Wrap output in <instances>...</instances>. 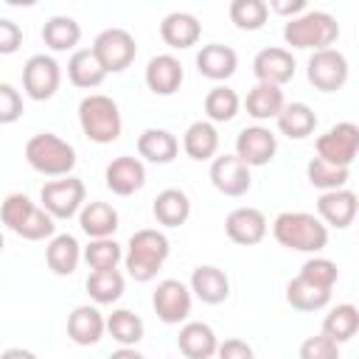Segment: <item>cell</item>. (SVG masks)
<instances>
[{
	"label": "cell",
	"instance_id": "obj_1",
	"mask_svg": "<svg viewBox=\"0 0 359 359\" xmlns=\"http://www.w3.org/2000/svg\"><path fill=\"white\" fill-rule=\"evenodd\" d=\"M272 236L280 247L294 252H311L317 255L328 244V227L320 216L306 210H283L272 222Z\"/></svg>",
	"mask_w": 359,
	"mask_h": 359
},
{
	"label": "cell",
	"instance_id": "obj_2",
	"mask_svg": "<svg viewBox=\"0 0 359 359\" xmlns=\"http://www.w3.org/2000/svg\"><path fill=\"white\" fill-rule=\"evenodd\" d=\"M171 252V244L165 238L163 230L157 227H140L129 236L126 244V255H123V266L129 272V278H135L137 283H149L157 278L160 266L165 264Z\"/></svg>",
	"mask_w": 359,
	"mask_h": 359
},
{
	"label": "cell",
	"instance_id": "obj_3",
	"mask_svg": "<svg viewBox=\"0 0 359 359\" xmlns=\"http://www.w3.org/2000/svg\"><path fill=\"white\" fill-rule=\"evenodd\" d=\"M283 39L286 45L297 48V50H325L339 39V22L334 14L328 11H306L294 20H286L283 25Z\"/></svg>",
	"mask_w": 359,
	"mask_h": 359
},
{
	"label": "cell",
	"instance_id": "obj_4",
	"mask_svg": "<svg viewBox=\"0 0 359 359\" xmlns=\"http://www.w3.org/2000/svg\"><path fill=\"white\" fill-rule=\"evenodd\" d=\"M79 126L84 132L87 140L98 143V146H107V143H115L121 137V109L118 104L104 95V93H90L81 98L79 104Z\"/></svg>",
	"mask_w": 359,
	"mask_h": 359
},
{
	"label": "cell",
	"instance_id": "obj_5",
	"mask_svg": "<svg viewBox=\"0 0 359 359\" xmlns=\"http://www.w3.org/2000/svg\"><path fill=\"white\" fill-rule=\"evenodd\" d=\"M25 160L34 171L62 180L76 168V149L53 132H36L25 143Z\"/></svg>",
	"mask_w": 359,
	"mask_h": 359
},
{
	"label": "cell",
	"instance_id": "obj_6",
	"mask_svg": "<svg viewBox=\"0 0 359 359\" xmlns=\"http://www.w3.org/2000/svg\"><path fill=\"white\" fill-rule=\"evenodd\" d=\"M87 188L79 177H62V180H50L42 185L39 191V205L53 216V219H73L81 213V208L87 205Z\"/></svg>",
	"mask_w": 359,
	"mask_h": 359
},
{
	"label": "cell",
	"instance_id": "obj_7",
	"mask_svg": "<svg viewBox=\"0 0 359 359\" xmlns=\"http://www.w3.org/2000/svg\"><path fill=\"white\" fill-rule=\"evenodd\" d=\"M314 149H317V157H323L325 163L348 168L359 154V126L353 121H339L317 137Z\"/></svg>",
	"mask_w": 359,
	"mask_h": 359
},
{
	"label": "cell",
	"instance_id": "obj_8",
	"mask_svg": "<svg viewBox=\"0 0 359 359\" xmlns=\"http://www.w3.org/2000/svg\"><path fill=\"white\" fill-rule=\"evenodd\" d=\"M93 50H95V56L101 59V65H104V70L107 73H123L132 62H135V56H137V42H135V36L126 31V28H104L95 39H93V45H90Z\"/></svg>",
	"mask_w": 359,
	"mask_h": 359
},
{
	"label": "cell",
	"instance_id": "obj_9",
	"mask_svg": "<svg viewBox=\"0 0 359 359\" xmlns=\"http://www.w3.org/2000/svg\"><path fill=\"white\" fill-rule=\"evenodd\" d=\"M348 59L342 50L337 48H325V50H314L309 56V65H306V76H309V84L320 93H337L345 87L348 81Z\"/></svg>",
	"mask_w": 359,
	"mask_h": 359
},
{
	"label": "cell",
	"instance_id": "obj_10",
	"mask_svg": "<svg viewBox=\"0 0 359 359\" xmlns=\"http://www.w3.org/2000/svg\"><path fill=\"white\" fill-rule=\"evenodd\" d=\"M191 306H194V292H191V286H185L177 278L160 280L154 294H151V309H154L157 320L165 323V325L185 323L188 314H191Z\"/></svg>",
	"mask_w": 359,
	"mask_h": 359
},
{
	"label": "cell",
	"instance_id": "obj_11",
	"mask_svg": "<svg viewBox=\"0 0 359 359\" xmlns=\"http://www.w3.org/2000/svg\"><path fill=\"white\" fill-rule=\"evenodd\" d=\"M62 84V67L50 53H34L22 65V90L34 101H48Z\"/></svg>",
	"mask_w": 359,
	"mask_h": 359
},
{
	"label": "cell",
	"instance_id": "obj_12",
	"mask_svg": "<svg viewBox=\"0 0 359 359\" xmlns=\"http://www.w3.org/2000/svg\"><path fill=\"white\" fill-rule=\"evenodd\" d=\"M210 182L224 196H244L252 188V171L241 157L219 154L210 160Z\"/></svg>",
	"mask_w": 359,
	"mask_h": 359
},
{
	"label": "cell",
	"instance_id": "obj_13",
	"mask_svg": "<svg viewBox=\"0 0 359 359\" xmlns=\"http://www.w3.org/2000/svg\"><path fill=\"white\" fill-rule=\"evenodd\" d=\"M275 151H278V137L269 126L255 123V126H244L236 135V157H241L250 168L272 163Z\"/></svg>",
	"mask_w": 359,
	"mask_h": 359
},
{
	"label": "cell",
	"instance_id": "obj_14",
	"mask_svg": "<svg viewBox=\"0 0 359 359\" xmlns=\"http://www.w3.org/2000/svg\"><path fill=\"white\" fill-rule=\"evenodd\" d=\"M317 216L323 219L325 227L345 230V227L353 224L356 216H359V196H356L351 188L325 191V194L317 196Z\"/></svg>",
	"mask_w": 359,
	"mask_h": 359
},
{
	"label": "cell",
	"instance_id": "obj_15",
	"mask_svg": "<svg viewBox=\"0 0 359 359\" xmlns=\"http://www.w3.org/2000/svg\"><path fill=\"white\" fill-rule=\"evenodd\" d=\"M294 56L289 48H261L252 59V73L261 84H275V87H283L286 81L294 79Z\"/></svg>",
	"mask_w": 359,
	"mask_h": 359
},
{
	"label": "cell",
	"instance_id": "obj_16",
	"mask_svg": "<svg viewBox=\"0 0 359 359\" xmlns=\"http://www.w3.org/2000/svg\"><path fill=\"white\" fill-rule=\"evenodd\" d=\"M104 182L115 196H132L146 185V165L140 157L121 154L107 165Z\"/></svg>",
	"mask_w": 359,
	"mask_h": 359
},
{
	"label": "cell",
	"instance_id": "obj_17",
	"mask_svg": "<svg viewBox=\"0 0 359 359\" xmlns=\"http://www.w3.org/2000/svg\"><path fill=\"white\" fill-rule=\"evenodd\" d=\"M224 233L233 244H241V247L261 244L264 236H266V216L258 208H250V205L236 208L224 219Z\"/></svg>",
	"mask_w": 359,
	"mask_h": 359
},
{
	"label": "cell",
	"instance_id": "obj_18",
	"mask_svg": "<svg viewBox=\"0 0 359 359\" xmlns=\"http://www.w3.org/2000/svg\"><path fill=\"white\" fill-rule=\"evenodd\" d=\"M143 79H146V87L154 95H174L182 87L185 70H182V62L174 53H157V56L149 59Z\"/></svg>",
	"mask_w": 359,
	"mask_h": 359
},
{
	"label": "cell",
	"instance_id": "obj_19",
	"mask_svg": "<svg viewBox=\"0 0 359 359\" xmlns=\"http://www.w3.org/2000/svg\"><path fill=\"white\" fill-rule=\"evenodd\" d=\"M107 334V317L98 311V306H76L70 314H67V337L76 342V345H98L101 337Z\"/></svg>",
	"mask_w": 359,
	"mask_h": 359
},
{
	"label": "cell",
	"instance_id": "obj_20",
	"mask_svg": "<svg viewBox=\"0 0 359 359\" xmlns=\"http://www.w3.org/2000/svg\"><path fill=\"white\" fill-rule=\"evenodd\" d=\"M191 292L196 300H202L205 306H219L230 297V278L224 275V269L213 266V264H202L191 272Z\"/></svg>",
	"mask_w": 359,
	"mask_h": 359
},
{
	"label": "cell",
	"instance_id": "obj_21",
	"mask_svg": "<svg viewBox=\"0 0 359 359\" xmlns=\"http://www.w3.org/2000/svg\"><path fill=\"white\" fill-rule=\"evenodd\" d=\"M160 36L174 50L194 48L199 42V36H202V22L191 11H171L160 22Z\"/></svg>",
	"mask_w": 359,
	"mask_h": 359
},
{
	"label": "cell",
	"instance_id": "obj_22",
	"mask_svg": "<svg viewBox=\"0 0 359 359\" xmlns=\"http://www.w3.org/2000/svg\"><path fill=\"white\" fill-rule=\"evenodd\" d=\"M236 67H238V56L230 45L210 42L196 50V70L210 81H227L236 73Z\"/></svg>",
	"mask_w": 359,
	"mask_h": 359
},
{
	"label": "cell",
	"instance_id": "obj_23",
	"mask_svg": "<svg viewBox=\"0 0 359 359\" xmlns=\"http://www.w3.org/2000/svg\"><path fill=\"white\" fill-rule=\"evenodd\" d=\"M177 345H180V353L185 359H210L219 351V337L208 323L191 320V323H182Z\"/></svg>",
	"mask_w": 359,
	"mask_h": 359
},
{
	"label": "cell",
	"instance_id": "obj_24",
	"mask_svg": "<svg viewBox=\"0 0 359 359\" xmlns=\"http://www.w3.org/2000/svg\"><path fill=\"white\" fill-rule=\"evenodd\" d=\"M67 79L79 90H93L107 79V70L93 48H79L67 59Z\"/></svg>",
	"mask_w": 359,
	"mask_h": 359
},
{
	"label": "cell",
	"instance_id": "obj_25",
	"mask_svg": "<svg viewBox=\"0 0 359 359\" xmlns=\"http://www.w3.org/2000/svg\"><path fill=\"white\" fill-rule=\"evenodd\" d=\"M81 258H84V250L79 247L76 236H70V233H56L48 241V247H45V261H48L50 272L53 275H62V278L65 275H73Z\"/></svg>",
	"mask_w": 359,
	"mask_h": 359
},
{
	"label": "cell",
	"instance_id": "obj_26",
	"mask_svg": "<svg viewBox=\"0 0 359 359\" xmlns=\"http://www.w3.org/2000/svg\"><path fill=\"white\" fill-rule=\"evenodd\" d=\"M182 149L191 160L205 163L213 160L219 151V129L210 121H194L182 135Z\"/></svg>",
	"mask_w": 359,
	"mask_h": 359
},
{
	"label": "cell",
	"instance_id": "obj_27",
	"mask_svg": "<svg viewBox=\"0 0 359 359\" xmlns=\"http://www.w3.org/2000/svg\"><path fill=\"white\" fill-rule=\"evenodd\" d=\"M151 213H154L157 224H163V227H180L191 216V199L180 188H165V191H160L154 196Z\"/></svg>",
	"mask_w": 359,
	"mask_h": 359
},
{
	"label": "cell",
	"instance_id": "obj_28",
	"mask_svg": "<svg viewBox=\"0 0 359 359\" xmlns=\"http://www.w3.org/2000/svg\"><path fill=\"white\" fill-rule=\"evenodd\" d=\"M79 227L90 236V238H112L118 230V210L109 202L93 199L81 208L79 213Z\"/></svg>",
	"mask_w": 359,
	"mask_h": 359
},
{
	"label": "cell",
	"instance_id": "obj_29",
	"mask_svg": "<svg viewBox=\"0 0 359 359\" xmlns=\"http://www.w3.org/2000/svg\"><path fill=\"white\" fill-rule=\"evenodd\" d=\"M180 151V140L168 132V129H143L137 135V154L149 163H157V165H165L177 157Z\"/></svg>",
	"mask_w": 359,
	"mask_h": 359
},
{
	"label": "cell",
	"instance_id": "obj_30",
	"mask_svg": "<svg viewBox=\"0 0 359 359\" xmlns=\"http://www.w3.org/2000/svg\"><path fill=\"white\" fill-rule=\"evenodd\" d=\"M244 107H247V115L255 118V121H278V115L283 112L286 107V98H283V90L275 87V84H255L247 98H244Z\"/></svg>",
	"mask_w": 359,
	"mask_h": 359
},
{
	"label": "cell",
	"instance_id": "obj_31",
	"mask_svg": "<svg viewBox=\"0 0 359 359\" xmlns=\"http://www.w3.org/2000/svg\"><path fill=\"white\" fill-rule=\"evenodd\" d=\"M79 39H81V25H79L73 17H67V14H53V17H48L45 25H42V42H45L50 50H56V53L73 50V48L79 45ZM76 50H79V48H76Z\"/></svg>",
	"mask_w": 359,
	"mask_h": 359
},
{
	"label": "cell",
	"instance_id": "obj_32",
	"mask_svg": "<svg viewBox=\"0 0 359 359\" xmlns=\"http://www.w3.org/2000/svg\"><path fill=\"white\" fill-rule=\"evenodd\" d=\"M328 300H331V289H323L300 275L286 283V303L297 311H320L328 306Z\"/></svg>",
	"mask_w": 359,
	"mask_h": 359
},
{
	"label": "cell",
	"instance_id": "obj_33",
	"mask_svg": "<svg viewBox=\"0 0 359 359\" xmlns=\"http://www.w3.org/2000/svg\"><path fill=\"white\" fill-rule=\"evenodd\" d=\"M278 129H280V135H286L292 140H303L317 129V115H314V109L309 104L292 101L278 115Z\"/></svg>",
	"mask_w": 359,
	"mask_h": 359
},
{
	"label": "cell",
	"instance_id": "obj_34",
	"mask_svg": "<svg viewBox=\"0 0 359 359\" xmlns=\"http://www.w3.org/2000/svg\"><path fill=\"white\" fill-rule=\"evenodd\" d=\"M87 286V294L93 297L95 306H109V303H118L121 294H123V275L118 269H93L84 280Z\"/></svg>",
	"mask_w": 359,
	"mask_h": 359
},
{
	"label": "cell",
	"instance_id": "obj_35",
	"mask_svg": "<svg viewBox=\"0 0 359 359\" xmlns=\"http://www.w3.org/2000/svg\"><path fill=\"white\" fill-rule=\"evenodd\" d=\"M323 334H328L334 342H348L359 334V309L353 303H337L323 317Z\"/></svg>",
	"mask_w": 359,
	"mask_h": 359
},
{
	"label": "cell",
	"instance_id": "obj_36",
	"mask_svg": "<svg viewBox=\"0 0 359 359\" xmlns=\"http://www.w3.org/2000/svg\"><path fill=\"white\" fill-rule=\"evenodd\" d=\"M238 109H241V98H238V93L233 87L216 84V87L208 90V95H205V115H208L210 123H227V121H233L238 115Z\"/></svg>",
	"mask_w": 359,
	"mask_h": 359
},
{
	"label": "cell",
	"instance_id": "obj_37",
	"mask_svg": "<svg viewBox=\"0 0 359 359\" xmlns=\"http://www.w3.org/2000/svg\"><path fill=\"white\" fill-rule=\"evenodd\" d=\"M107 334L121 348H135L143 339V320H140V314H135L129 309H115L107 317Z\"/></svg>",
	"mask_w": 359,
	"mask_h": 359
},
{
	"label": "cell",
	"instance_id": "obj_38",
	"mask_svg": "<svg viewBox=\"0 0 359 359\" xmlns=\"http://www.w3.org/2000/svg\"><path fill=\"white\" fill-rule=\"evenodd\" d=\"M123 247L115 238H90V244L84 247V261L93 269H118V264L123 261Z\"/></svg>",
	"mask_w": 359,
	"mask_h": 359
},
{
	"label": "cell",
	"instance_id": "obj_39",
	"mask_svg": "<svg viewBox=\"0 0 359 359\" xmlns=\"http://www.w3.org/2000/svg\"><path fill=\"white\" fill-rule=\"evenodd\" d=\"M306 177H309V182H311L314 188H320V194L337 191V188H345V185H348V168L331 165V163H325L323 157H311V160H309Z\"/></svg>",
	"mask_w": 359,
	"mask_h": 359
},
{
	"label": "cell",
	"instance_id": "obj_40",
	"mask_svg": "<svg viewBox=\"0 0 359 359\" xmlns=\"http://www.w3.org/2000/svg\"><path fill=\"white\" fill-rule=\"evenodd\" d=\"M266 17H269V3L266 0H233L230 3V20L241 31L264 28Z\"/></svg>",
	"mask_w": 359,
	"mask_h": 359
},
{
	"label": "cell",
	"instance_id": "obj_41",
	"mask_svg": "<svg viewBox=\"0 0 359 359\" xmlns=\"http://www.w3.org/2000/svg\"><path fill=\"white\" fill-rule=\"evenodd\" d=\"M56 219L42 208V205H34V210L25 216V222L14 230V236L25 238V241H45V238H53L56 236Z\"/></svg>",
	"mask_w": 359,
	"mask_h": 359
},
{
	"label": "cell",
	"instance_id": "obj_42",
	"mask_svg": "<svg viewBox=\"0 0 359 359\" xmlns=\"http://www.w3.org/2000/svg\"><path fill=\"white\" fill-rule=\"evenodd\" d=\"M297 275L306 278V280H311V283H317V286H323V289H334V283L339 280V266H337L331 258L314 255V258H309V261L300 266Z\"/></svg>",
	"mask_w": 359,
	"mask_h": 359
},
{
	"label": "cell",
	"instance_id": "obj_43",
	"mask_svg": "<svg viewBox=\"0 0 359 359\" xmlns=\"http://www.w3.org/2000/svg\"><path fill=\"white\" fill-rule=\"evenodd\" d=\"M300 359H339V342H334L328 334H314V337H306L300 342V351H297Z\"/></svg>",
	"mask_w": 359,
	"mask_h": 359
},
{
	"label": "cell",
	"instance_id": "obj_44",
	"mask_svg": "<svg viewBox=\"0 0 359 359\" xmlns=\"http://www.w3.org/2000/svg\"><path fill=\"white\" fill-rule=\"evenodd\" d=\"M22 115V95L14 84H0V123H14Z\"/></svg>",
	"mask_w": 359,
	"mask_h": 359
},
{
	"label": "cell",
	"instance_id": "obj_45",
	"mask_svg": "<svg viewBox=\"0 0 359 359\" xmlns=\"http://www.w3.org/2000/svg\"><path fill=\"white\" fill-rule=\"evenodd\" d=\"M216 359H255V351H252L250 342H244L238 337H227V339L219 342Z\"/></svg>",
	"mask_w": 359,
	"mask_h": 359
},
{
	"label": "cell",
	"instance_id": "obj_46",
	"mask_svg": "<svg viewBox=\"0 0 359 359\" xmlns=\"http://www.w3.org/2000/svg\"><path fill=\"white\" fill-rule=\"evenodd\" d=\"M20 45H22V28H20L14 20L3 17V20H0V53L8 56V53H14Z\"/></svg>",
	"mask_w": 359,
	"mask_h": 359
},
{
	"label": "cell",
	"instance_id": "obj_47",
	"mask_svg": "<svg viewBox=\"0 0 359 359\" xmlns=\"http://www.w3.org/2000/svg\"><path fill=\"white\" fill-rule=\"evenodd\" d=\"M269 11L286 17V20H294L300 14H306V0H269Z\"/></svg>",
	"mask_w": 359,
	"mask_h": 359
},
{
	"label": "cell",
	"instance_id": "obj_48",
	"mask_svg": "<svg viewBox=\"0 0 359 359\" xmlns=\"http://www.w3.org/2000/svg\"><path fill=\"white\" fill-rule=\"evenodd\" d=\"M0 359H36V353L28 351V348H6L0 353Z\"/></svg>",
	"mask_w": 359,
	"mask_h": 359
},
{
	"label": "cell",
	"instance_id": "obj_49",
	"mask_svg": "<svg viewBox=\"0 0 359 359\" xmlns=\"http://www.w3.org/2000/svg\"><path fill=\"white\" fill-rule=\"evenodd\" d=\"M109 359H146V356L140 351H135V348H118V351L109 353Z\"/></svg>",
	"mask_w": 359,
	"mask_h": 359
}]
</instances>
